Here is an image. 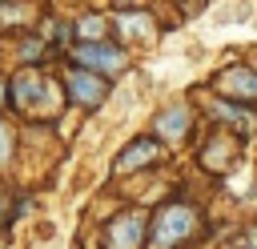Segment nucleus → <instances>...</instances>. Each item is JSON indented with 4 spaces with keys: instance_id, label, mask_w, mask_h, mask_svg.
I'll list each match as a JSON object with an SVG mask.
<instances>
[{
    "instance_id": "nucleus-9",
    "label": "nucleus",
    "mask_w": 257,
    "mask_h": 249,
    "mask_svg": "<svg viewBox=\"0 0 257 249\" xmlns=\"http://www.w3.org/2000/svg\"><path fill=\"white\" fill-rule=\"evenodd\" d=\"M100 28H104V24H100V16H84V20L76 24V32H80V36H96Z\"/></svg>"
},
{
    "instance_id": "nucleus-1",
    "label": "nucleus",
    "mask_w": 257,
    "mask_h": 249,
    "mask_svg": "<svg viewBox=\"0 0 257 249\" xmlns=\"http://www.w3.org/2000/svg\"><path fill=\"white\" fill-rule=\"evenodd\" d=\"M8 92H12V108L28 112V116H48L56 104H60V92L56 84L36 72V68H20L12 80H8Z\"/></svg>"
},
{
    "instance_id": "nucleus-7",
    "label": "nucleus",
    "mask_w": 257,
    "mask_h": 249,
    "mask_svg": "<svg viewBox=\"0 0 257 249\" xmlns=\"http://www.w3.org/2000/svg\"><path fill=\"white\" fill-rule=\"evenodd\" d=\"M217 88L233 92V96H257V72H249V68H225L217 76Z\"/></svg>"
},
{
    "instance_id": "nucleus-11",
    "label": "nucleus",
    "mask_w": 257,
    "mask_h": 249,
    "mask_svg": "<svg viewBox=\"0 0 257 249\" xmlns=\"http://www.w3.org/2000/svg\"><path fill=\"white\" fill-rule=\"evenodd\" d=\"M8 205H12V201H8V193H4V185H0V221H8Z\"/></svg>"
},
{
    "instance_id": "nucleus-8",
    "label": "nucleus",
    "mask_w": 257,
    "mask_h": 249,
    "mask_svg": "<svg viewBox=\"0 0 257 249\" xmlns=\"http://www.w3.org/2000/svg\"><path fill=\"white\" fill-rule=\"evenodd\" d=\"M185 133H189V108H185V104H173V108H165V112L157 116V137L181 141Z\"/></svg>"
},
{
    "instance_id": "nucleus-5",
    "label": "nucleus",
    "mask_w": 257,
    "mask_h": 249,
    "mask_svg": "<svg viewBox=\"0 0 257 249\" xmlns=\"http://www.w3.org/2000/svg\"><path fill=\"white\" fill-rule=\"evenodd\" d=\"M141 245H145V217L137 209L112 217V225H108V249H141Z\"/></svg>"
},
{
    "instance_id": "nucleus-4",
    "label": "nucleus",
    "mask_w": 257,
    "mask_h": 249,
    "mask_svg": "<svg viewBox=\"0 0 257 249\" xmlns=\"http://www.w3.org/2000/svg\"><path fill=\"white\" fill-rule=\"evenodd\" d=\"M76 60L88 64V68H100V72H120V68L128 64L124 48L104 44V40H84V44H76Z\"/></svg>"
},
{
    "instance_id": "nucleus-3",
    "label": "nucleus",
    "mask_w": 257,
    "mask_h": 249,
    "mask_svg": "<svg viewBox=\"0 0 257 249\" xmlns=\"http://www.w3.org/2000/svg\"><path fill=\"white\" fill-rule=\"evenodd\" d=\"M64 92H68L72 104L96 108V104L108 96V80L96 76V72H88V68H68V72H64Z\"/></svg>"
},
{
    "instance_id": "nucleus-10",
    "label": "nucleus",
    "mask_w": 257,
    "mask_h": 249,
    "mask_svg": "<svg viewBox=\"0 0 257 249\" xmlns=\"http://www.w3.org/2000/svg\"><path fill=\"white\" fill-rule=\"evenodd\" d=\"M8 153H12V129L0 120V165L8 161Z\"/></svg>"
},
{
    "instance_id": "nucleus-2",
    "label": "nucleus",
    "mask_w": 257,
    "mask_h": 249,
    "mask_svg": "<svg viewBox=\"0 0 257 249\" xmlns=\"http://www.w3.org/2000/svg\"><path fill=\"white\" fill-rule=\"evenodd\" d=\"M153 249H173V245H185L193 233H197V213L185 205V201H169L157 221H153Z\"/></svg>"
},
{
    "instance_id": "nucleus-6",
    "label": "nucleus",
    "mask_w": 257,
    "mask_h": 249,
    "mask_svg": "<svg viewBox=\"0 0 257 249\" xmlns=\"http://www.w3.org/2000/svg\"><path fill=\"white\" fill-rule=\"evenodd\" d=\"M157 141H145V137H137L120 157H116V173H133L137 165H149V161H157Z\"/></svg>"
}]
</instances>
